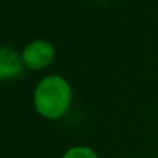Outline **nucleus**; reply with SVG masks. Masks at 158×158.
<instances>
[{
    "label": "nucleus",
    "instance_id": "4",
    "mask_svg": "<svg viewBox=\"0 0 158 158\" xmlns=\"http://www.w3.org/2000/svg\"><path fill=\"white\" fill-rule=\"evenodd\" d=\"M63 158H98V157H97V154H95L92 149L85 148V146H78V148L69 149V151L64 154Z\"/></svg>",
    "mask_w": 158,
    "mask_h": 158
},
{
    "label": "nucleus",
    "instance_id": "1",
    "mask_svg": "<svg viewBox=\"0 0 158 158\" xmlns=\"http://www.w3.org/2000/svg\"><path fill=\"white\" fill-rule=\"evenodd\" d=\"M71 95L69 83L58 75H51L39 83L34 92V105L40 115L46 118H60L69 109Z\"/></svg>",
    "mask_w": 158,
    "mask_h": 158
},
{
    "label": "nucleus",
    "instance_id": "3",
    "mask_svg": "<svg viewBox=\"0 0 158 158\" xmlns=\"http://www.w3.org/2000/svg\"><path fill=\"white\" fill-rule=\"evenodd\" d=\"M22 57L11 48H0V80L19 78L23 75Z\"/></svg>",
    "mask_w": 158,
    "mask_h": 158
},
{
    "label": "nucleus",
    "instance_id": "2",
    "mask_svg": "<svg viewBox=\"0 0 158 158\" xmlns=\"http://www.w3.org/2000/svg\"><path fill=\"white\" fill-rule=\"evenodd\" d=\"M54 46L45 40H37L29 43L23 52H22V61L28 69H45L49 66L54 60Z\"/></svg>",
    "mask_w": 158,
    "mask_h": 158
}]
</instances>
